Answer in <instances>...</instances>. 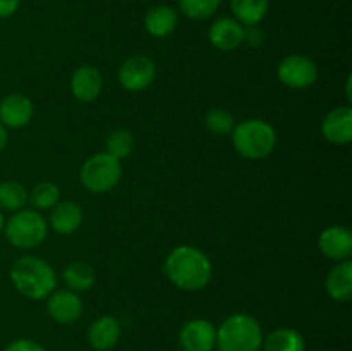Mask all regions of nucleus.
I'll return each mask as SVG.
<instances>
[{"instance_id":"obj_19","label":"nucleus","mask_w":352,"mask_h":351,"mask_svg":"<svg viewBox=\"0 0 352 351\" xmlns=\"http://www.w3.org/2000/svg\"><path fill=\"white\" fill-rule=\"evenodd\" d=\"M177 23V10L170 6H165V3L151 7L144 16V30L153 38H167L168 34L174 33Z\"/></svg>"},{"instance_id":"obj_12","label":"nucleus","mask_w":352,"mask_h":351,"mask_svg":"<svg viewBox=\"0 0 352 351\" xmlns=\"http://www.w3.org/2000/svg\"><path fill=\"white\" fill-rule=\"evenodd\" d=\"M34 105L30 96L23 93H10L0 102V124L10 129H19L33 119Z\"/></svg>"},{"instance_id":"obj_32","label":"nucleus","mask_w":352,"mask_h":351,"mask_svg":"<svg viewBox=\"0 0 352 351\" xmlns=\"http://www.w3.org/2000/svg\"><path fill=\"white\" fill-rule=\"evenodd\" d=\"M3 226H6V217H3L2 210H0V234L3 233Z\"/></svg>"},{"instance_id":"obj_18","label":"nucleus","mask_w":352,"mask_h":351,"mask_svg":"<svg viewBox=\"0 0 352 351\" xmlns=\"http://www.w3.org/2000/svg\"><path fill=\"white\" fill-rule=\"evenodd\" d=\"M327 295L337 303H347L352 298V262H339L330 268L325 279Z\"/></svg>"},{"instance_id":"obj_13","label":"nucleus","mask_w":352,"mask_h":351,"mask_svg":"<svg viewBox=\"0 0 352 351\" xmlns=\"http://www.w3.org/2000/svg\"><path fill=\"white\" fill-rule=\"evenodd\" d=\"M246 28L234 17H219L208 30V40L217 50L232 52L244 43Z\"/></svg>"},{"instance_id":"obj_28","label":"nucleus","mask_w":352,"mask_h":351,"mask_svg":"<svg viewBox=\"0 0 352 351\" xmlns=\"http://www.w3.org/2000/svg\"><path fill=\"white\" fill-rule=\"evenodd\" d=\"M3 351H47L40 343L33 339H16L9 343Z\"/></svg>"},{"instance_id":"obj_22","label":"nucleus","mask_w":352,"mask_h":351,"mask_svg":"<svg viewBox=\"0 0 352 351\" xmlns=\"http://www.w3.org/2000/svg\"><path fill=\"white\" fill-rule=\"evenodd\" d=\"M62 279L71 291H88L95 284V268L88 262H71L62 272Z\"/></svg>"},{"instance_id":"obj_9","label":"nucleus","mask_w":352,"mask_h":351,"mask_svg":"<svg viewBox=\"0 0 352 351\" xmlns=\"http://www.w3.org/2000/svg\"><path fill=\"white\" fill-rule=\"evenodd\" d=\"M318 250L325 258L332 262L351 260L352 257V233L346 226H330L318 236Z\"/></svg>"},{"instance_id":"obj_8","label":"nucleus","mask_w":352,"mask_h":351,"mask_svg":"<svg viewBox=\"0 0 352 351\" xmlns=\"http://www.w3.org/2000/svg\"><path fill=\"white\" fill-rule=\"evenodd\" d=\"M117 78H119L120 86L127 92H143L157 78V65L148 55H133L122 62Z\"/></svg>"},{"instance_id":"obj_20","label":"nucleus","mask_w":352,"mask_h":351,"mask_svg":"<svg viewBox=\"0 0 352 351\" xmlns=\"http://www.w3.org/2000/svg\"><path fill=\"white\" fill-rule=\"evenodd\" d=\"M263 351H306V341L299 330L292 327H278L263 336Z\"/></svg>"},{"instance_id":"obj_30","label":"nucleus","mask_w":352,"mask_h":351,"mask_svg":"<svg viewBox=\"0 0 352 351\" xmlns=\"http://www.w3.org/2000/svg\"><path fill=\"white\" fill-rule=\"evenodd\" d=\"M7 143H9V134H7V127H3L2 124H0V153L6 150Z\"/></svg>"},{"instance_id":"obj_5","label":"nucleus","mask_w":352,"mask_h":351,"mask_svg":"<svg viewBox=\"0 0 352 351\" xmlns=\"http://www.w3.org/2000/svg\"><path fill=\"white\" fill-rule=\"evenodd\" d=\"M48 233V222L38 210L23 209L14 212L3 226V234L14 248L33 250L40 246Z\"/></svg>"},{"instance_id":"obj_7","label":"nucleus","mask_w":352,"mask_h":351,"mask_svg":"<svg viewBox=\"0 0 352 351\" xmlns=\"http://www.w3.org/2000/svg\"><path fill=\"white\" fill-rule=\"evenodd\" d=\"M277 78L287 88L306 89L318 79V67L306 55L291 54L278 62Z\"/></svg>"},{"instance_id":"obj_4","label":"nucleus","mask_w":352,"mask_h":351,"mask_svg":"<svg viewBox=\"0 0 352 351\" xmlns=\"http://www.w3.org/2000/svg\"><path fill=\"white\" fill-rule=\"evenodd\" d=\"M232 145L241 157L248 160H261L274 153L277 133L274 126L263 119H244L236 124L230 133Z\"/></svg>"},{"instance_id":"obj_21","label":"nucleus","mask_w":352,"mask_h":351,"mask_svg":"<svg viewBox=\"0 0 352 351\" xmlns=\"http://www.w3.org/2000/svg\"><path fill=\"white\" fill-rule=\"evenodd\" d=\"M270 0H230L234 19L243 26H258L267 17Z\"/></svg>"},{"instance_id":"obj_24","label":"nucleus","mask_w":352,"mask_h":351,"mask_svg":"<svg viewBox=\"0 0 352 351\" xmlns=\"http://www.w3.org/2000/svg\"><path fill=\"white\" fill-rule=\"evenodd\" d=\"M28 205V189L17 181L0 182V210L17 212Z\"/></svg>"},{"instance_id":"obj_6","label":"nucleus","mask_w":352,"mask_h":351,"mask_svg":"<svg viewBox=\"0 0 352 351\" xmlns=\"http://www.w3.org/2000/svg\"><path fill=\"white\" fill-rule=\"evenodd\" d=\"M122 178V164L107 151L91 155L82 164L79 179L89 193L102 195L116 188Z\"/></svg>"},{"instance_id":"obj_1","label":"nucleus","mask_w":352,"mask_h":351,"mask_svg":"<svg viewBox=\"0 0 352 351\" xmlns=\"http://www.w3.org/2000/svg\"><path fill=\"white\" fill-rule=\"evenodd\" d=\"M164 274L177 289L192 292L208 286L213 267L205 251L192 244H179L165 258Z\"/></svg>"},{"instance_id":"obj_2","label":"nucleus","mask_w":352,"mask_h":351,"mask_svg":"<svg viewBox=\"0 0 352 351\" xmlns=\"http://www.w3.org/2000/svg\"><path fill=\"white\" fill-rule=\"evenodd\" d=\"M9 279L17 292L30 299H47L57 286V274L47 260L24 255L12 262Z\"/></svg>"},{"instance_id":"obj_10","label":"nucleus","mask_w":352,"mask_h":351,"mask_svg":"<svg viewBox=\"0 0 352 351\" xmlns=\"http://www.w3.org/2000/svg\"><path fill=\"white\" fill-rule=\"evenodd\" d=\"M179 341L186 351H213L217 346V327L206 319H192L182 326Z\"/></svg>"},{"instance_id":"obj_23","label":"nucleus","mask_w":352,"mask_h":351,"mask_svg":"<svg viewBox=\"0 0 352 351\" xmlns=\"http://www.w3.org/2000/svg\"><path fill=\"white\" fill-rule=\"evenodd\" d=\"M60 202V188L55 182L43 181L33 186L30 193H28V203L33 206L34 210H50Z\"/></svg>"},{"instance_id":"obj_16","label":"nucleus","mask_w":352,"mask_h":351,"mask_svg":"<svg viewBox=\"0 0 352 351\" xmlns=\"http://www.w3.org/2000/svg\"><path fill=\"white\" fill-rule=\"evenodd\" d=\"M50 210V227L62 236L74 234L85 220V212H82L81 205L72 200H60Z\"/></svg>"},{"instance_id":"obj_3","label":"nucleus","mask_w":352,"mask_h":351,"mask_svg":"<svg viewBox=\"0 0 352 351\" xmlns=\"http://www.w3.org/2000/svg\"><path fill=\"white\" fill-rule=\"evenodd\" d=\"M263 330L250 313H232L217 327L219 351H260Z\"/></svg>"},{"instance_id":"obj_15","label":"nucleus","mask_w":352,"mask_h":351,"mask_svg":"<svg viewBox=\"0 0 352 351\" xmlns=\"http://www.w3.org/2000/svg\"><path fill=\"white\" fill-rule=\"evenodd\" d=\"M322 134L333 145H347L352 141L351 105L336 107L322 120Z\"/></svg>"},{"instance_id":"obj_25","label":"nucleus","mask_w":352,"mask_h":351,"mask_svg":"<svg viewBox=\"0 0 352 351\" xmlns=\"http://www.w3.org/2000/svg\"><path fill=\"white\" fill-rule=\"evenodd\" d=\"M222 0H179V10L192 21H205L215 16Z\"/></svg>"},{"instance_id":"obj_31","label":"nucleus","mask_w":352,"mask_h":351,"mask_svg":"<svg viewBox=\"0 0 352 351\" xmlns=\"http://www.w3.org/2000/svg\"><path fill=\"white\" fill-rule=\"evenodd\" d=\"M346 96H347V100H352V95H351V74L347 76V85H346Z\"/></svg>"},{"instance_id":"obj_27","label":"nucleus","mask_w":352,"mask_h":351,"mask_svg":"<svg viewBox=\"0 0 352 351\" xmlns=\"http://www.w3.org/2000/svg\"><path fill=\"white\" fill-rule=\"evenodd\" d=\"M205 126L215 136H229L232 133L236 120L234 116L226 109H212L205 117Z\"/></svg>"},{"instance_id":"obj_11","label":"nucleus","mask_w":352,"mask_h":351,"mask_svg":"<svg viewBox=\"0 0 352 351\" xmlns=\"http://www.w3.org/2000/svg\"><path fill=\"white\" fill-rule=\"evenodd\" d=\"M81 298L71 289H58L47 296V312L57 323H72L82 315Z\"/></svg>"},{"instance_id":"obj_29","label":"nucleus","mask_w":352,"mask_h":351,"mask_svg":"<svg viewBox=\"0 0 352 351\" xmlns=\"http://www.w3.org/2000/svg\"><path fill=\"white\" fill-rule=\"evenodd\" d=\"M21 0H0V19L10 17L19 9Z\"/></svg>"},{"instance_id":"obj_17","label":"nucleus","mask_w":352,"mask_h":351,"mask_svg":"<svg viewBox=\"0 0 352 351\" xmlns=\"http://www.w3.org/2000/svg\"><path fill=\"white\" fill-rule=\"evenodd\" d=\"M120 322L112 315H102L88 327V343L96 351H109L119 343Z\"/></svg>"},{"instance_id":"obj_14","label":"nucleus","mask_w":352,"mask_h":351,"mask_svg":"<svg viewBox=\"0 0 352 351\" xmlns=\"http://www.w3.org/2000/svg\"><path fill=\"white\" fill-rule=\"evenodd\" d=\"M103 89L102 72L91 64H82L72 72L71 93L79 102H95Z\"/></svg>"},{"instance_id":"obj_26","label":"nucleus","mask_w":352,"mask_h":351,"mask_svg":"<svg viewBox=\"0 0 352 351\" xmlns=\"http://www.w3.org/2000/svg\"><path fill=\"white\" fill-rule=\"evenodd\" d=\"M107 153L116 157L117 160L127 158L134 150V138L131 131L127 129H116L107 138Z\"/></svg>"}]
</instances>
